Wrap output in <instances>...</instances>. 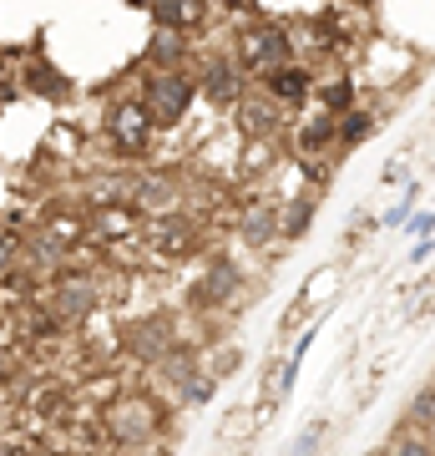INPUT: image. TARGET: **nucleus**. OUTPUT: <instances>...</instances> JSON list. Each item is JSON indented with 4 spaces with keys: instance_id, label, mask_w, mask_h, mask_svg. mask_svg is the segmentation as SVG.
Segmentation results:
<instances>
[{
    "instance_id": "5701e85b",
    "label": "nucleus",
    "mask_w": 435,
    "mask_h": 456,
    "mask_svg": "<svg viewBox=\"0 0 435 456\" xmlns=\"http://www.w3.org/2000/svg\"><path fill=\"white\" fill-rule=\"evenodd\" d=\"M0 375H5V355H0Z\"/></svg>"
},
{
    "instance_id": "ddd939ff",
    "label": "nucleus",
    "mask_w": 435,
    "mask_h": 456,
    "mask_svg": "<svg viewBox=\"0 0 435 456\" xmlns=\"http://www.w3.org/2000/svg\"><path fill=\"white\" fill-rule=\"evenodd\" d=\"M274 208H254L248 213V224H243V233H248V244H263V239H269V233H274Z\"/></svg>"
},
{
    "instance_id": "7ed1b4c3",
    "label": "nucleus",
    "mask_w": 435,
    "mask_h": 456,
    "mask_svg": "<svg viewBox=\"0 0 435 456\" xmlns=\"http://www.w3.org/2000/svg\"><path fill=\"white\" fill-rule=\"evenodd\" d=\"M107 431H112L117 441H147L157 431V406L142 401V395H127V401H117V406L107 411Z\"/></svg>"
},
{
    "instance_id": "f8f14e48",
    "label": "nucleus",
    "mask_w": 435,
    "mask_h": 456,
    "mask_svg": "<svg viewBox=\"0 0 435 456\" xmlns=\"http://www.w3.org/2000/svg\"><path fill=\"white\" fill-rule=\"evenodd\" d=\"M238 122L248 132H269L274 127V107H263V102H243L238 107Z\"/></svg>"
},
{
    "instance_id": "1a4fd4ad",
    "label": "nucleus",
    "mask_w": 435,
    "mask_h": 456,
    "mask_svg": "<svg viewBox=\"0 0 435 456\" xmlns=\"http://www.w3.org/2000/svg\"><path fill=\"white\" fill-rule=\"evenodd\" d=\"M203 86H208L213 102H233V97H238V71H233L228 61H213L208 66V82H203Z\"/></svg>"
},
{
    "instance_id": "412c9836",
    "label": "nucleus",
    "mask_w": 435,
    "mask_h": 456,
    "mask_svg": "<svg viewBox=\"0 0 435 456\" xmlns=\"http://www.w3.org/2000/svg\"><path fill=\"white\" fill-rule=\"evenodd\" d=\"M16 259V239H11V233H5V228H0V269H5V264Z\"/></svg>"
},
{
    "instance_id": "9b49d317",
    "label": "nucleus",
    "mask_w": 435,
    "mask_h": 456,
    "mask_svg": "<svg viewBox=\"0 0 435 456\" xmlns=\"http://www.w3.org/2000/svg\"><path fill=\"white\" fill-rule=\"evenodd\" d=\"M370 127H375V122H370L365 112H350L344 122H339V132H334V137H339L344 147H355V142H365V137H370Z\"/></svg>"
},
{
    "instance_id": "aec40b11",
    "label": "nucleus",
    "mask_w": 435,
    "mask_h": 456,
    "mask_svg": "<svg viewBox=\"0 0 435 456\" xmlns=\"http://www.w3.org/2000/svg\"><path fill=\"white\" fill-rule=\"evenodd\" d=\"M324 102H329V107H344V102H350V82H334L324 92Z\"/></svg>"
},
{
    "instance_id": "f257e3e1",
    "label": "nucleus",
    "mask_w": 435,
    "mask_h": 456,
    "mask_svg": "<svg viewBox=\"0 0 435 456\" xmlns=\"http://www.w3.org/2000/svg\"><path fill=\"white\" fill-rule=\"evenodd\" d=\"M188 102H193V82L182 77V71H157L152 82H147V117L157 122V127H173L182 112H188Z\"/></svg>"
},
{
    "instance_id": "423d86ee",
    "label": "nucleus",
    "mask_w": 435,
    "mask_h": 456,
    "mask_svg": "<svg viewBox=\"0 0 435 456\" xmlns=\"http://www.w3.org/2000/svg\"><path fill=\"white\" fill-rule=\"evenodd\" d=\"M127 345L137 360H162L167 355V345H173V335H167V325L162 320H137V325L127 330Z\"/></svg>"
},
{
    "instance_id": "9d476101",
    "label": "nucleus",
    "mask_w": 435,
    "mask_h": 456,
    "mask_svg": "<svg viewBox=\"0 0 435 456\" xmlns=\"http://www.w3.org/2000/svg\"><path fill=\"white\" fill-rule=\"evenodd\" d=\"M233 284H238V274H233V269H213V274L203 279V294H197V299H203V305H218V299H228V294H233Z\"/></svg>"
},
{
    "instance_id": "f03ea898",
    "label": "nucleus",
    "mask_w": 435,
    "mask_h": 456,
    "mask_svg": "<svg viewBox=\"0 0 435 456\" xmlns=\"http://www.w3.org/2000/svg\"><path fill=\"white\" fill-rule=\"evenodd\" d=\"M284 61H289V31L284 26H258V31L243 36V66L248 71L274 77V71H284Z\"/></svg>"
},
{
    "instance_id": "20e7f679",
    "label": "nucleus",
    "mask_w": 435,
    "mask_h": 456,
    "mask_svg": "<svg viewBox=\"0 0 435 456\" xmlns=\"http://www.w3.org/2000/svg\"><path fill=\"white\" fill-rule=\"evenodd\" d=\"M147 132H152V117H147L142 102H122V107L112 112V137H117V147L142 152V147H147Z\"/></svg>"
},
{
    "instance_id": "6ab92c4d",
    "label": "nucleus",
    "mask_w": 435,
    "mask_h": 456,
    "mask_svg": "<svg viewBox=\"0 0 435 456\" xmlns=\"http://www.w3.org/2000/svg\"><path fill=\"white\" fill-rule=\"evenodd\" d=\"M395 456H435V446H431V441H400Z\"/></svg>"
},
{
    "instance_id": "f3484780",
    "label": "nucleus",
    "mask_w": 435,
    "mask_h": 456,
    "mask_svg": "<svg viewBox=\"0 0 435 456\" xmlns=\"http://www.w3.org/2000/svg\"><path fill=\"white\" fill-rule=\"evenodd\" d=\"M319 441H324V421H314L304 436L294 441V456H314V446H319Z\"/></svg>"
},
{
    "instance_id": "2eb2a0df",
    "label": "nucleus",
    "mask_w": 435,
    "mask_h": 456,
    "mask_svg": "<svg viewBox=\"0 0 435 456\" xmlns=\"http://www.w3.org/2000/svg\"><path fill=\"white\" fill-rule=\"evenodd\" d=\"M182 395H188L193 406H203V401L213 395V380H208V375H188V380H182Z\"/></svg>"
},
{
    "instance_id": "a211bd4d",
    "label": "nucleus",
    "mask_w": 435,
    "mask_h": 456,
    "mask_svg": "<svg viewBox=\"0 0 435 456\" xmlns=\"http://www.w3.org/2000/svg\"><path fill=\"white\" fill-rule=\"evenodd\" d=\"M173 56H178V36L162 31V36H157V61H162V66H173Z\"/></svg>"
},
{
    "instance_id": "0eeeda50",
    "label": "nucleus",
    "mask_w": 435,
    "mask_h": 456,
    "mask_svg": "<svg viewBox=\"0 0 435 456\" xmlns=\"http://www.w3.org/2000/svg\"><path fill=\"white\" fill-rule=\"evenodd\" d=\"M203 16L197 5H182V0H167V5H152V20H157L162 31L173 36V31H182V26H193V20Z\"/></svg>"
},
{
    "instance_id": "6e6552de",
    "label": "nucleus",
    "mask_w": 435,
    "mask_h": 456,
    "mask_svg": "<svg viewBox=\"0 0 435 456\" xmlns=\"http://www.w3.org/2000/svg\"><path fill=\"white\" fill-rule=\"evenodd\" d=\"M269 92H274V97H284V102H299L309 92V71L284 66V71H274V77H269Z\"/></svg>"
},
{
    "instance_id": "4be33fe9",
    "label": "nucleus",
    "mask_w": 435,
    "mask_h": 456,
    "mask_svg": "<svg viewBox=\"0 0 435 456\" xmlns=\"http://www.w3.org/2000/svg\"><path fill=\"white\" fill-rule=\"evenodd\" d=\"M0 456H31V446H0Z\"/></svg>"
},
{
    "instance_id": "39448f33",
    "label": "nucleus",
    "mask_w": 435,
    "mask_h": 456,
    "mask_svg": "<svg viewBox=\"0 0 435 456\" xmlns=\"http://www.w3.org/2000/svg\"><path fill=\"white\" fill-rule=\"evenodd\" d=\"M97 305V289H92V279H61L56 284V320L66 325H81L86 314Z\"/></svg>"
},
{
    "instance_id": "dca6fc26",
    "label": "nucleus",
    "mask_w": 435,
    "mask_h": 456,
    "mask_svg": "<svg viewBox=\"0 0 435 456\" xmlns=\"http://www.w3.org/2000/svg\"><path fill=\"white\" fill-rule=\"evenodd\" d=\"M289 218H284V233H304V224L309 218H314V203H304V198H299V203H289Z\"/></svg>"
},
{
    "instance_id": "4468645a",
    "label": "nucleus",
    "mask_w": 435,
    "mask_h": 456,
    "mask_svg": "<svg viewBox=\"0 0 435 456\" xmlns=\"http://www.w3.org/2000/svg\"><path fill=\"white\" fill-rule=\"evenodd\" d=\"M329 137H334V127H329V122L319 117V122H309V127L299 132V147H304V152H314V147H324Z\"/></svg>"
}]
</instances>
